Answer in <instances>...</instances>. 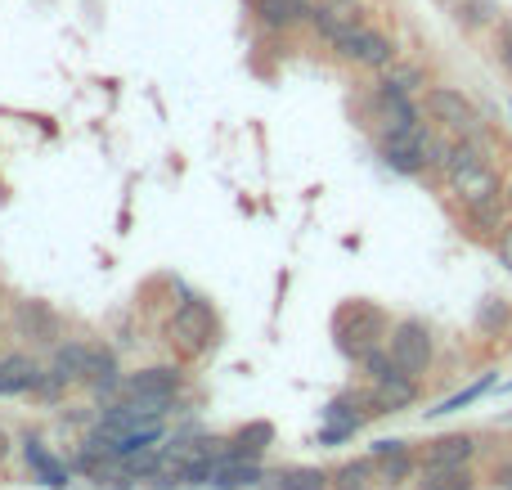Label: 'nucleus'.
I'll use <instances>...</instances> for the list:
<instances>
[{"label": "nucleus", "instance_id": "obj_2", "mask_svg": "<svg viewBox=\"0 0 512 490\" xmlns=\"http://www.w3.org/2000/svg\"><path fill=\"white\" fill-rule=\"evenodd\" d=\"M387 333H391L387 315L369 302H351L342 315H337V347H342L351 360H364L373 347H382Z\"/></svg>", "mask_w": 512, "mask_h": 490}, {"label": "nucleus", "instance_id": "obj_30", "mask_svg": "<svg viewBox=\"0 0 512 490\" xmlns=\"http://www.w3.org/2000/svg\"><path fill=\"white\" fill-rule=\"evenodd\" d=\"M0 459H5V437H0Z\"/></svg>", "mask_w": 512, "mask_h": 490}, {"label": "nucleus", "instance_id": "obj_7", "mask_svg": "<svg viewBox=\"0 0 512 490\" xmlns=\"http://www.w3.org/2000/svg\"><path fill=\"white\" fill-rule=\"evenodd\" d=\"M373 104H378V117H382V131H414L418 122H423V104H414V95H405V90H391L378 81V95H373Z\"/></svg>", "mask_w": 512, "mask_h": 490}, {"label": "nucleus", "instance_id": "obj_5", "mask_svg": "<svg viewBox=\"0 0 512 490\" xmlns=\"http://www.w3.org/2000/svg\"><path fill=\"white\" fill-rule=\"evenodd\" d=\"M216 338V320H212V306L207 302H185L171 320V347L180 356H203Z\"/></svg>", "mask_w": 512, "mask_h": 490}, {"label": "nucleus", "instance_id": "obj_24", "mask_svg": "<svg viewBox=\"0 0 512 490\" xmlns=\"http://www.w3.org/2000/svg\"><path fill=\"white\" fill-rule=\"evenodd\" d=\"M477 320H481V329H504V324H508V306L490 297V302H481Z\"/></svg>", "mask_w": 512, "mask_h": 490}, {"label": "nucleus", "instance_id": "obj_16", "mask_svg": "<svg viewBox=\"0 0 512 490\" xmlns=\"http://www.w3.org/2000/svg\"><path fill=\"white\" fill-rule=\"evenodd\" d=\"M23 450H27V464H32L36 473H41V482H45V486H63V482H68V473H63V468L54 464L50 455H45V450H41V441H32V437H27V441H23Z\"/></svg>", "mask_w": 512, "mask_h": 490}, {"label": "nucleus", "instance_id": "obj_12", "mask_svg": "<svg viewBox=\"0 0 512 490\" xmlns=\"http://www.w3.org/2000/svg\"><path fill=\"white\" fill-rule=\"evenodd\" d=\"M180 387L176 369H144V374L126 378V392L131 396H171Z\"/></svg>", "mask_w": 512, "mask_h": 490}, {"label": "nucleus", "instance_id": "obj_15", "mask_svg": "<svg viewBox=\"0 0 512 490\" xmlns=\"http://www.w3.org/2000/svg\"><path fill=\"white\" fill-rule=\"evenodd\" d=\"M495 387H499V378H495V374H486V378H481V383H472V387H463V392L445 396V401L436 405V410H427V414H432V419H441V414H454V410H463V405L481 401V396H486V392H495Z\"/></svg>", "mask_w": 512, "mask_h": 490}, {"label": "nucleus", "instance_id": "obj_20", "mask_svg": "<svg viewBox=\"0 0 512 490\" xmlns=\"http://www.w3.org/2000/svg\"><path fill=\"white\" fill-rule=\"evenodd\" d=\"M382 86L405 90V95H418V90L427 86V72H423V68H414V63H409V68H391L387 77H382Z\"/></svg>", "mask_w": 512, "mask_h": 490}, {"label": "nucleus", "instance_id": "obj_22", "mask_svg": "<svg viewBox=\"0 0 512 490\" xmlns=\"http://www.w3.org/2000/svg\"><path fill=\"white\" fill-rule=\"evenodd\" d=\"M86 378L95 387H108L117 378V360L108 356V351H90V360H86Z\"/></svg>", "mask_w": 512, "mask_h": 490}, {"label": "nucleus", "instance_id": "obj_17", "mask_svg": "<svg viewBox=\"0 0 512 490\" xmlns=\"http://www.w3.org/2000/svg\"><path fill=\"white\" fill-rule=\"evenodd\" d=\"M378 464H382V482H409V477H414V455H409V446L378 455Z\"/></svg>", "mask_w": 512, "mask_h": 490}, {"label": "nucleus", "instance_id": "obj_25", "mask_svg": "<svg viewBox=\"0 0 512 490\" xmlns=\"http://www.w3.org/2000/svg\"><path fill=\"white\" fill-rule=\"evenodd\" d=\"M495 50H499V63H504V68H508V77H512V18H508V23H499Z\"/></svg>", "mask_w": 512, "mask_h": 490}, {"label": "nucleus", "instance_id": "obj_9", "mask_svg": "<svg viewBox=\"0 0 512 490\" xmlns=\"http://www.w3.org/2000/svg\"><path fill=\"white\" fill-rule=\"evenodd\" d=\"M14 329H18V338L54 342V338H59V315H54L45 302H18V311H14Z\"/></svg>", "mask_w": 512, "mask_h": 490}, {"label": "nucleus", "instance_id": "obj_19", "mask_svg": "<svg viewBox=\"0 0 512 490\" xmlns=\"http://www.w3.org/2000/svg\"><path fill=\"white\" fill-rule=\"evenodd\" d=\"M279 490H328V477L319 468H288L279 473Z\"/></svg>", "mask_w": 512, "mask_h": 490}, {"label": "nucleus", "instance_id": "obj_4", "mask_svg": "<svg viewBox=\"0 0 512 490\" xmlns=\"http://www.w3.org/2000/svg\"><path fill=\"white\" fill-rule=\"evenodd\" d=\"M333 50L342 54L346 63H360V68H391V63H396V41L369 23H355Z\"/></svg>", "mask_w": 512, "mask_h": 490}, {"label": "nucleus", "instance_id": "obj_6", "mask_svg": "<svg viewBox=\"0 0 512 490\" xmlns=\"http://www.w3.org/2000/svg\"><path fill=\"white\" fill-rule=\"evenodd\" d=\"M423 126V122H418ZM418 126L414 131H382L378 149H382V162H387L391 171H400V176H423L427 162L423 153H418Z\"/></svg>", "mask_w": 512, "mask_h": 490}, {"label": "nucleus", "instance_id": "obj_3", "mask_svg": "<svg viewBox=\"0 0 512 490\" xmlns=\"http://www.w3.org/2000/svg\"><path fill=\"white\" fill-rule=\"evenodd\" d=\"M387 351H391V360H396V369H405V374H414V378L427 374V369H432V360H436L432 333H427V324H418V320L391 324Z\"/></svg>", "mask_w": 512, "mask_h": 490}, {"label": "nucleus", "instance_id": "obj_23", "mask_svg": "<svg viewBox=\"0 0 512 490\" xmlns=\"http://www.w3.org/2000/svg\"><path fill=\"white\" fill-rule=\"evenodd\" d=\"M373 477V464L369 459H360V464H346L342 473H337V490H364Z\"/></svg>", "mask_w": 512, "mask_h": 490}, {"label": "nucleus", "instance_id": "obj_11", "mask_svg": "<svg viewBox=\"0 0 512 490\" xmlns=\"http://www.w3.org/2000/svg\"><path fill=\"white\" fill-rule=\"evenodd\" d=\"M41 383V369L32 356H5L0 360V396H18Z\"/></svg>", "mask_w": 512, "mask_h": 490}, {"label": "nucleus", "instance_id": "obj_10", "mask_svg": "<svg viewBox=\"0 0 512 490\" xmlns=\"http://www.w3.org/2000/svg\"><path fill=\"white\" fill-rule=\"evenodd\" d=\"M472 455H477V441L468 432H454V437H436L423 459L427 464H445V468H468Z\"/></svg>", "mask_w": 512, "mask_h": 490}, {"label": "nucleus", "instance_id": "obj_8", "mask_svg": "<svg viewBox=\"0 0 512 490\" xmlns=\"http://www.w3.org/2000/svg\"><path fill=\"white\" fill-rule=\"evenodd\" d=\"M373 401V414H396V410H409L418 401V378L405 374V369H391L387 378H378L369 392Z\"/></svg>", "mask_w": 512, "mask_h": 490}, {"label": "nucleus", "instance_id": "obj_21", "mask_svg": "<svg viewBox=\"0 0 512 490\" xmlns=\"http://www.w3.org/2000/svg\"><path fill=\"white\" fill-rule=\"evenodd\" d=\"M454 5V18H459L463 27H481L495 18V9H490V0H450Z\"/></svg>", "mask_w": 512, "mask_h": 490}, {"label": "nucleus", "instance_id": "obj_29", "mask_svg": "<svg viewBox=\"0 0 512 490\" xmlns=\"http://www.w3.org/2000/svg\"><path fill=\"white\" fill-rule=\"evenodd\" d=\"M504 203L512 207V180H508V185H504Z\"/></svg>", "mask_w": 512, "mask_h": 490}, {"label": "nucleus", "instance_id": "obj_18", "mask_svg": "<svg viewBox=\"0 0 512 490\" xmlns=\"http://www.w3.org/2000/svg\"><path fill=\"white\" fill-rule=\"evenodd\" d=\"M270 437H274L270 423H252V428L239 432V441H234V455H239V459H256L265 446H270Z\"/></svg>", "mask_w": 512, "mask_h": 490}, {"label": "nucleus", "instance_id": "obj_28", "mask_svg": "<svg viewBox=\"0 0 512 490\" xmlns=\"http://www.w3.org/2000/svg\"><path fill=\"white\" fill-rule=\"evenodd\" d=\"M328 5H342V9H355V5H360V0H328Z\"/></svg>", "mask_w": 512, "mask_h": 490}, {"label": "nucleus", "instance_id": "obj_27", "mask_svg": "<svg viewBox=\"0 0 512 490\" xmlns=\"http://www.w3.org/2000/svg\"><path fill=\"white\" fill-rule=\"evenodd\" d=\"M495 482H499V490H512V464H508V468H499Z\"/></svg>", "mask_w": 512, "mask_h": 490}, {"label": "nucleus", "instance_id": "obj_1", "mask_svg": "<svg viewBox=\"0 0 512 490\" xmlns=\"http://www.w3.org/2000/svg\"><path fill=\"white\" fill-rule=\"evenodd\" d=\"M423 113L432 117L441 131H450L454 140H486V117H481V108L454 86H427Z\"/></svg>", "mask_w": 512, "mask_h": 490}, {"label": "nucleus", "instance_id": "obj_14", "mask_svg": "<svg viewBox=\"0 0 512 490\" xmlns=\"http://www.w3.org/2000/svg\"><path fill=\"white\" fill-rule=\"evenodd\" d=\"M86 360H90V347H81V342H68V347H59V356H54V383H77V378H86Z\"/></svg>", "mask_w": 512, "mask_h": 490}, {"label": "nucleus", "instance_id": "obj_13", "mask_svg": "<svg viewBox=\"0 0 512 490\" xmlns=\"http://www.w3.org/2000/svg\"><path fill=\"white\" fill-rule=\"evenodd\" d=\"M418 490H477L468 468H445V464H427L418 477Z\"/></svg>", "mask_w": 512, "mask_h": 490}, {"label": "nucleus", "instance_id": "obj_26", "mask_svg": "<svg viewBox=\"0 0 512 490\" xmlns=\"http://www.w3.org/2000/svg\"><path fill=\"white\" fill-rule=\"evenodd\" d=\"M495 257L512 270V221H504V230H499V239H495Z\"/></svg>", "mask_w": 512, "mask_h": 490}]
</instances>
